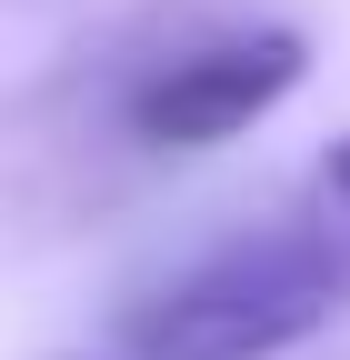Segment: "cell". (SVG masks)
Here are the masks:
<instances>
[{
  "mask_svg": "<svg viewBox=\"0 0 350 360\" xmlns=\"http://www.w3.org/2000/svg\"><path fill=\"white\" fill-rule=\"evenodd\" d=\"M330 310H340V281L300 250V231H271V240L190 270L181 290H160L120 330L110 360H271L290 340H311Z\"/></svg>",
  "mask_w": 350,
  "mask_h": 360,
  "instance_id": "6da1fadb",
  "label": "cell"
},
{
  "mask_svg": "<svg viewBox=\"0 0 350 360\" xmlns=\"http://www.w3.org/2000/svg\"><path fill=\"white\" fill-rule=\"evenodd\" d=\"M300 70H311V40L300 30H250V40H221V51H190L181 70L141 80V101H130V130L160 150H210L250 130L271 101H290Z\"/></svg>",
  "mask_w": 350,
  "mask_h": 360,
  "instance_id": "7a4b0ae2",
  "label": "cell"
},
{
  "mask_svg": "<svg viewBox=\"0 0 350 360\" xmlns=\"http://www.w3.org/2000/svg\"><path fill=\"white\" fill-rule=\"evenodd\" d=\"M290 231H300V250H311L330 281H340V300H350V141L311 170V200L290 210Z\"/></svg>",
  "mask_w": 350,
  "mask_h": 360,
  "instance_id": "3957f363",
  "label": "cell"
}]
</instances>
